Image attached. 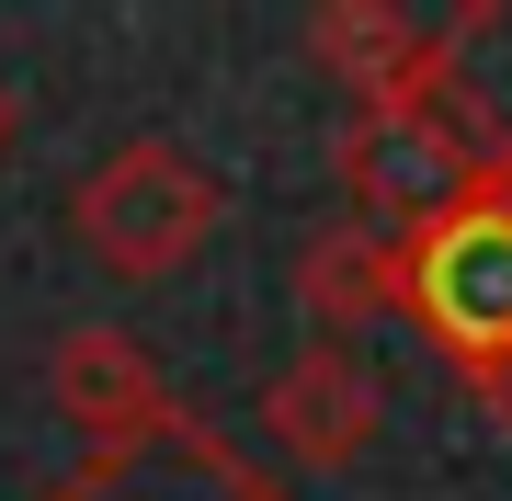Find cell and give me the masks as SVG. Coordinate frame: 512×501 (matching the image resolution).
<instances>
[{
    "label": "cell",
    "mask_w": 512,
    "mask_h": 501,
    "mask_svg": "<svg viewBox=\"0 0 512 501\" xmlns=\"http://www.w3.org/2000/svg\"><path fill=\"white\" fill-rule=\"evenodd\" d=\"M399 319L456 376L512 353V205L501 194H467L456 217H433L421 240H399Z\"/></svg>",
    "instance_id": "2"
},
{
    "label": "cell",
    "mask_w": 512,
    "mask_h": 501,
    "mask_svg": "<svg viewBox=\"0 0 512 501\" xmlns=\"http://www.w3.org/2000/svg\"><path fill=\"white\" fill-rule=\"evenodd\" d=\"M262 433H274L296 467H353L387 433V388H376V365L353 342H308L274 388H262Z\"/></svg>",
    "instance_id": "7"
},
{
    "label": "cell",
    "mask_w": 512,
    "mask_h": 501,
    "mask_svg": "<svg viewBox=\"0 0 512 501\" xmlns=\"http://www.w3.org/2000/svg\"><path fill=\"white\" fill-rule=\"evenodd\" d=\"M12 137H23V103H12V80H0V160H12Z\"/></svg>",
    "instance_id": "11"
},
{
    "label": "cell",
    "mask_w": 512,
    "mask_h": 501,
    "mask_svg": "<svg viewBox=\"0 0 512 501\" xmlns=\"http://www.w3.org/2000/svg\"><path fill=\"white\" fill-rule=\"evenodd\" d=\"M467 388H478V410H490V422L512 433V353H501V365H478V376H467Z\"/></svg>",
    "instance_id": "10"
},
{
    "label": "cell",
    "mask_w": 512,
    "mask_h": 501,
    "mask_svg": "<svg viewBox=\"0 0 512 501\" xmlns=\"http://www.w3.org/2000/svg\"><path fill=\"white\" fill-rule=\"evenodd\" d=\"M296 308H308V342H353L365 353V331H387L399 319V240L387 228H319L308 251H296Z\"/></svg>",
    "instance_id": "9"
},
{
    "label": "cell",
    "mask_w": 512,
    "mask_h": 501,
    "mask_svg": "<svg viewBox=\"0 0 512 501\" xmlns=\"http://www.w3.org/2000/svg\"><path fill=\"white\" fill-rule=\"evenodd\" d=\"M46 501H296L274 467H251L217 422H160L148 445H114V456H80Z\"/></svg>",
    "instance_id": "5"
},
{
    "label": "cell",
    "mask_w": 512,
    "mask_h": 501,
    "mask_svg": "<svg viewBox=\"0 0 512 501\" xmlns=\"http://www.w3.org/2000/svg\"><path fill=\"white\" fill-rule=\"evenodd\" d=\"M308 57L330 92H353V114H399L433 92V23H410L399 0H319Z\"/></svg>",
    "instance_id": "8"
},
{
    "label": "cell",
    "mask_w": 512,
    "mask_h": 501,
    "mask_svg": "<svg viewBox=\"0 0 512 501\" xmlns=\"http://www.w3.org/2000/svg\"><path fill=\"white\" fill-rule=\"evenodd\" d=\"M342 194H353V228H387V240H421L433 217H456L478 183L467 137L433 114V92L399 103V114H353L342 126Z\"/></svg>",
    "instance_id": "3"
},
{
    "label": "cell",
    "mask_w": 512,
    "mask_h": 501,
    "mask_svg": "<svg viewBox=\"0 0 512 501\" xmlns=\"http://www.w3.org/2000/svg\"><path fill=\"white\" fill-rule=\"evenodd\" d=\"M69 217H80V240H92L103 274L160 285V274H183V262L217 240L228 183L194 149H171V137H126L114 160H92V183L69 194Z\"/></svg>",
    "instance_id": "1"
},
{
    "label": "cell",
    "mask_w": 512,
    "mask_h": 501,
    "mask_svg": "<svg viewBox=\"0 0 512 501\" xmlns=\"http://www.w3.org/2000/svg\"><path fill=\"white\" fill-rule=\"evenodd\" d=\"M433 114L467 137L478 183L512 205V0H467L433 23Z\"/></svg>",
    "instance_id": "6"
},
{
    "label": "cell",
    "mask_w": 512,
    "mask_h": 501,
    "mask_svg": "<svg viewBox=\"0 0 512 501\" xmlns=\"http://www.w3.org/2000/svg\"><path fill=\"white\" fill-rule=\"evenodd\" d=\"M46 399H57V422H69L92 456L148 445L160 422H183V399H171L160 353H148L137 331H114V319H80V331L46 342Z\"/></svg>",
    "instance_id": "4"
}]
</instances>
